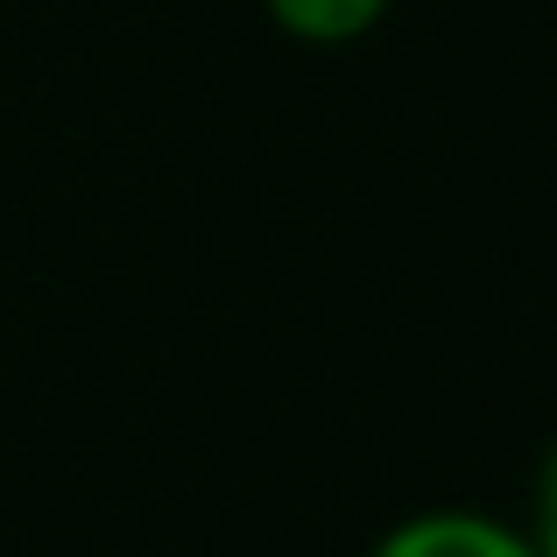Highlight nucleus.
<instances>
[{
	"instance_id": "1",
	"label": "nucleus",
	"mask_w": 557,
	"mask_h": 557,
	"mask_svg": "<svg viewBox=\"0 0 557 557\" xmlns=\"http://www.w3.org/2000/svg\"><path fill=\"white\" fill-rule=\"evenodd\" d=\"M368 557H536V544L522 522H502L466 502H437V508L388 522Z\"/></svg>"
},
{
	"instance_id": "2",
	"label": "nucleus",
	"mask_w": 557,
	"mask_h": 557,
	"mask_svg": "<svg viewBox=\"0 0 557 557\" xmlns=\"http://www.w3.org/2000/svg\"><path fill=\"white\" fill-rule=\"evenodd\" d=\"M388 8L395 0H261V14L304 50H346V42L374 36L388 22Z\"/></svg>"
},
{
	"instance_id": "3",
	"label": "nucleus",
	"mask_w": 557,
	"mask_h": 557,
	"mask_svg": "<svg viewBox=\"0 0 557 557\" xmlns=\"http://www.w3.org/2000/svg\"><path fill=\"white\" fill-rule=\"evenodd\" d=\"M530 544L536 557H557V437H550V451H544V466H536V494H530Z\"/></svg>"
}]
</instances>
